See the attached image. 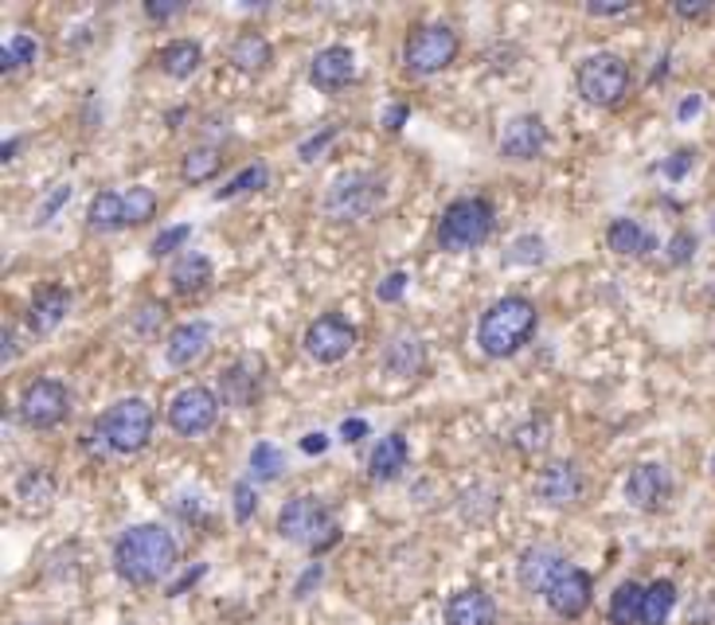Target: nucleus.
I'll return each mask as SVG.
<instances>
[{"label": "nucleus", "mask_w": 715, "mask_h": 625, "mask_svg": "<svg viewBox=\"0 0 715 625\" xmlns=\"http://www.w3.org/2000/svg\"><path fill=\"white\" fill-rule=\"evenodd\" d=\"M384 204V180L376 172H349L325 192V215L332 224H364Z\"/></svg>", "instance_id": "0eeeda50"}, {"label": "nucleus", "mask_w": 715, "mask_h": 625, "mask_svg": "<svg viewBox=\"0 0 715 625\" xmlns=\"http://www.w3.org/2000/svg\"><path fill=\"white\" fill-rule=\"evenodd\" d=\"M177 559H180L177 539L161 524H134L114 544V571L129 587H157V582L177 571Z\"/></svg>", "instance_id": "f257e3e1"}, {"label": "nucleus", "mask_w": 715, "mask_h": 625, "mask_svg": "<svg viewBox=\"0 0 715 625\" xmlns=\"http://www.w3.org/2000/svg\"><path fill=\"white\" fill-rule=\"evenodd\" d=\"M606 247L614 250V254L642 259V254H649V250L657 247V239H652L637 219H614V224L606 227Z\"/></svg>", "instance_id": "b1692460"}, {"label": "nucleus", "mask_w": 715, "mask_h": 625, "mask_svg": "<svg viewBox=\"0 0 715 625\" xmlns=\"http://www.w3.org/2000/svg\"><path fill=\"white\" fill-rule=\"evenodd\" d=\"M672 12L684 20H696V16H704V12H712V0H677Z\"/></svg>", "instance_id": "09e8293b"}, {"label": "nucleus", "mask_w": 715, "mask_h": 625, "mask_svg": "<svg viewBox=\"0 0 715 625\" xmlns=\"http://www.w3.org/2000/svg\"><path fill=\"white\" fill-rule=\"evenodd\" d=\"M504 262L509 266H536V262H544V239H536V235L517 239L509 254H504Z\"/></svg>", "instance_id": "e433bc0d"}, {"label": "nucleus", "mask_w": 715, "mask_h": 625, "mask_svg": "<svg viewBox=\"0 0 715 625\" xmlns=\"http://www.w3.org/2000/svg\"><path fill=\"white\" fill-rule=\"evenodd\" d=\"M321 562H314V567H309V571L302 575V579H297V587H294V594L297 599H305V594H309V587H317V582H321Z\"/></svg>", "instance_id": "8fccbe9b"}, {"label": "nucleus", "mask_w": 715, "mask_h": 625, "mask_svg": "<svg viewBox=\"0 0 715 625\" xmlns=\"http://www.w3.org/2000/svg\"><path fill=\"white\" fill-rule=\"evenodd\" d=\"M672 497V477L661 462H642L629 469L626 477V500L642 512L665 509V500Z\"/></svg>", "instance_id": "ddd939ff"}, {"label": "nucleus", "mask_w": 715, "mask_h": 625, "mask_svg": "<svg viewBox=\"0 0 715 625\" xmlns=\"http://www.w3.org/2000/svg\"><path fill=\"white\" fill-rule=\"evenodd\" d=\"M219 169H224V157H219L215 145H196V149H189L184 152V161H180V177L189 180V184H204V180H212Z\"/></svg>", "instance_id": "7c9ffc66"}, {"label": "nucleus", "mask_w": 715, "mask_h": 625, "mask_svg": "<svg viewBox=\"0 0 715 625\" xmlns=\"http://www.w3.org/2000/svg\"><path fill=\"white\" fill-rule=\"evenodd\" d=\"M254 509H259L254 485L251 481H239V485H235V520H239V524H247V520L254 516Z\"/></svg>", "instance_id": "79ce46f5"}, {"label": "nucleus", "mask_w": 715, "mask_h": 625, "mask_svg": "<svg viewBox=\"0 0 715 625\" xmlns=\"http://www.w3.org/2000/svg\"><path fill=\"white\" fill-rule=\"evenodd\" d=\"M567 567L564 552L559 547H527L524 555H520L517 562V579L520 587L527 590V594H547V587H552L555 579H559V571Z\"/></svg>", "instance_id": "dca6fc26"}, {"label": "nucleus", "mask_w": 715, "mask_h": 625, "mask_svg": "<svg viewBox=\"0 0 715 625\" xmlns=\"http://www.w3.org/2000/svg\"><path fill=\"white\" fill-rule=\"evenodd\" d=\"M642 606H645L642 582H622V587L610 594V622L614 625H642Z\"/></svg>", "instance_id": "c756f323"}, {"label": "nucleus", "mask_w": 715, "mask_h": 625, "mask_svg": "<svg viewBox=\"0 0 715 625\" xmlns=\"http://www.w3.org/2000/svg\"><path fill=\"white\" fill-rule=\"evenodd\" d=\"M200 63H204V47L196 39H172L161 52V71L169 79H192L200 71Z\"/></svg>", "instance_id": "a878e982"}, {"label": "nucleus", "mask_w": 715, "mask_h": 625, "mask_svg": "<svg viewBox=\"0 0 715 625\" xmlns=\"http://www.w3.org/2000/svg\"><path fill=\"white\" fill-rule=\"evenodd\" d=\"M12 356H16V332L4 329L0 332V360H12Z\"/></svg>", "instance_id": "6e6d98bb"}, {"label": "nucleus", "mask_w": 715, "mask_h": 625, "mask_svg": "<svg viewBox=\"0 0 715 625\" xmlns=\"http://www.w3.org/2000/svg\"><path fill=\"white\" fill-rule=\"evenodd\" d=\"M352 79H356V55H352L349 47L329 44L314 55V63H309V82L321 90H340V87H349Z\"/></svg>", "instance_id": "aec40b11"}, {"label": "nucleus", "mask_w": 715, "mask_h": 625, "mask_svg": "<svg viewBox=\"0 0 715 625\" xmlns=\"http://www.w3.org/2000/svg\"><path fill=\"white\" fill-rule=\"evenodd\" d=\"M422 364H427V349H422L419 337H395L391 344H387L384 367L391 375H399V379H411V375H419Z\"/></svg>", "instance_id": "393cba45"}, {"label": "nucleus", "mask_w": 715, "mask_h": 625, "mask_svg": "<svg viewBox=\"0 0 715 625\" xmlns=\"http://www.w3.org/2000/svg\"><path fill=\"white\" fill-rule=\"evenodd\" d=\"M262 395V360L259 356H239L231 367H224V375H219V399L227 402V407H239V411H247V407H254Z\"/></svg>", "instance_id": "4468645a"}, {"label": "nucleus", "mask_w": 715, "mask_h": 625, "mask_svg": "<svg viewBox=\"0 0 715 625\" xmlns=\"http://www.w3.org/2000/svg\"><path fill=\"white\" fill-rule=\"evenodd\" d=\"M544 599H547V606H552V614L575 622V617L587 614L590 602H594V579H590L582 567H571V562H567L564 571H559V579L547 587Z\"/></svg>", "instance_id": "f8f14e48"}, {"label": "nucleus", "mask_w": 715, "mask_h": 625, "mask_svg": "<svg viewBox=\"0 0 715 625\" xmlns=\"http://www.w3.org/2000/svg\"><path fill=\"white\" fill-rule=\"evenodd\" d=\"M575 87L579 94L590 102V106H617V102L629 94V67L622 55L614 52H594L579 63V71H575Z\"/></svg>", "instance_id": "423d86ee"}, {"label": "nucleus", "mask_w": 715, "mask_h": 625, "mask_svg": "<svg viewBox=\"0 0 715 625\" xmlns=\"http://www.w3.org/2000/svg\"><path fill=\"white\" fill-rule=\"evenodd\" d=\"M497 212L485 196H457L454 204H446L439 219V242L450 254H465V250L481 247L492 235Z\"/></svg>", "instance_id": "20e7f679"}, {"label": "nucleus", "mask_w": 715, "mask_h": 625, "mask_svg": "<svg viewBox=\"0 0 715 625\" xmlns=\"http://www.w3.org/2000/svg\"><path fill=\"white\" fill-rule=\"evenodd\" d=\"M52 497H55V481H52V474H44V469H27V474L16 481V500L24 504V509H47V500Z\"/></svg>", "instance_id": "2f4dec72"}, {"label": "nucleus", "mask_w": 715, "mask_h": 625, "mask_svg": "<svg viewBox=\"0 0 715 625\" xmlns=\"http://www.w3.org/2000/svg\"><path fill=\"white\" fill-rule=\"evenodd\" d=\"M212 352V325L207 321H184L164 340V360L172 367H196Z\"/></svg>", "instance_id": "a211bd4d"}, {"label": "nucleus", "mask_w": 715, "mask_h": 625, "mask_svg": "<svg viewBox=\"0 0 715 625\" xmlns=\"http://www.w3.org/2000/svg\"><path fill=\"white\" fill-rule=\"evenodd\" d=\"M71 192L75 188L71 184H55L52 192H47L44 196V204L36 207V227H44V224H52L55 215H59V207L67 204V200H71Z\"/></svg>", "instance_id": "ea45409f"}, {"label": "nucleus", "mask_w": 715, "mask_h": 625, "mask_svg": "<svg viewBox=\"0 0 715 625\" xmlns=\"http://www.w3.org/2000/svg\"><path fill=\"white\" fill-rule=\"evenodd\" d=\"M407 462H411V446H407V438H402V434H384L376 442V450H372V457H367V474H372V481H395V477L407 469Z\"/></svg>", "instance_id": "4be33fe9"}, {"label": "nucleus", "mask_w": 715, "mask_h": 625, "mask_svg": "<svg viewBox=\"0 0 715 625\" xmlns=\"http://www.w3.org/2000/svg\"><path fill=\"white\" fill-rule=\"evenodd\" d=\"M536 497L552 509H567L582 497V474L575 462H547L536 477Z\"/></svg>", "instance_id": "f3484780"}, {"label": "nucleus", "mask_w": 715, "mask_h": 625, "mask_svg": "<svg viewBox=\"0 0 715 625\" xmlns=\"http://www.w3.org/2000/svg\"><path fill=\"white\" fill-rule=\"evenodd\" d=\"M712 227H715V224H712Z\"/></svg>", "instance_id": "680f3d73"}, {"label": "nucleus", "mask_w": 715, "mask_h": 625, "mask_svg": "<svg viewBox=\"0 0 715 625\" xmlns=\"http://www.w3.org/2000/svg\"><path fill=\"white\" fill-rule=\"evenodd\" d=\"M446 625H497V602L481 587L457 590L446 602Z\"/></svg>", "instance_id": "412c9836"}, {"label": "nucleus", "mask_w": 715, "mask_h": 625, "mask_svg": "<svg viewBox=\"0 0 715 625\" xmlns=\"http://www.w3.org/2000/svg\"><path fill=\"white\" fill-rule=\"evenodd\" d=\"M122 204H126V224L129 227H141L149 224L152 215H157V192L145 184H134L122 192Z\"/></svg>", "instance_id": "473e14b6"}, {"label": "nucleus", "mask_w": 715, "mask_h": 625, "mask_svg": "<svg viewBox=\"0 0 715 625\" xmlns=\"http://www.w3.org/2000/svg\"><path fill=\"white\" fill-rule=\"evenodd\" d=\"M407 282H411V277L402 274V270H391V274H387L384 282L376 286V297H379V302H387V305L399 302V297L407 294Z\"/></svg>", "instance_id": "c03bdc74"}, {"label": "nucleus", "mask_w": 715, "mask_h": 625, "mask_svg": "<svg viewBox=\"0 0 715 625\" xmlns=\"http://www.w3.org/2000/svg\"><path fill=\"white\" fill-rule=\"evenodd\" d=\"M712 474H715V457H712Z\"/></svg>", "instance_id": "052dcab7"}, {"label": "nucleus", "mask_w": 715, "mask_h": 625, "mask_svg": "<svg viewBox=\"0 0 715 625\" xmlns=\"http://www.w3.org/2000/svg\"><path fill=\"white\" fill-rule=\"evenodd\" d=\"M270 59H274V52H270V39L266 36H259V32H242V36H235L231 63L239 67V71H247V75L266 71Z\"/></svg>", "instance_id": "bb28decb"}, {"label": "nucleus", "mask_w": 715, "mask_h": 625, "mask_svg": "<svg viewBox=\"0 0 715 625\" xmlns=\"http://www.w3.org/2000/svg\"><path fill=\"white\" fill-rule=\"evenodd\" d=\"M266 180H270V169L266 164H247V169L239 172V177H231L227 180L219 192H215V200H235V196H242V192H259V188H266Z\"/></svg>", "instance_id": "f704fd0d"}, {"label": "nucleus", "mask_w": 715, "mask_h": 625, "mask_svg": "<svg viewBox=\"0 0 715 625\" xmlns=\"http://www.w3.org/2000/svg\"><path fill=\"white\" fill-rule=\"evenodd\" d=\"M629 9H634L629 0H590L587 4L590 16H626Z\"/></svg>", "instance_id": "de8ad7c7"}, {"label": "nucleus", "mask_w": 715, "mask_h": 625, "mask_svg": "<svg viewBox=\"0 0 715 625\" xmlns=\"http://www.w3.org/2000/svg\"><path fill=\"white\" fill-rule=\"evenodd\" d=\"M282 469H286V454H282L274 442H259V446L251 450L254 481H277V477H282Z\"/></svg>", "instance_id": "72a5a7b5"}, {"label": "nucleus", "mask_w": 715, "mask_h": 625, "mask_svg": "<svg viewBox=\"0 0 715 625\" xmlns=\"http://www.w3.org/2000/svg\"><path fill=\"white\" fill-rule=\"evenodd\" d=\"M692 164H696V152H692V149H680V152H672L669 161L661 164V172H665L669 180H684V172H689Z\"/></svg>", "instance_id": "a18cd8bd"}, {"label": "nucleus", "mask_w": 715, "mask_h": 625, "mask_svg": "<svg viewBox=\"0 0 715 625\" xmlns=\"http://www.w3.org/2000/svg\"><path fill=\"white\" fill-rule=\"evenodd\" d=\"M536 325H540V312L527 297L520 294L501 297V302H492L481 312V321H477V344H481V352L489 360L517 356L527 340L536 337Z\"/></svg>", "instance_id": "f03ea898"}, {"label": "nucleus", "mask_w": 715, "mask_h": 625, "mask_svg": "<svg viewBox=\"0 0 715 625\" xmlns=\"http://www.w3.org/2000/svg\"><path fill=\"white\" fill-rule=\"evenodd\" d=\"M692 254H696V235L692 231H677L669 239V262L672 266H684V262H692Z\"/></svg>", "instance_id": "37998d69"}, {"label": "nucleus", "mask_w": 715, "mask_h": 625, "mask_svg": "<svg viewBox=\"0 0 715 625\" xmlns=\"http://www.w3.org/2000/svg\"><path fill=\"white\" fill-rule=\"evenodd\" d=\"M219 395L212 387H184L177 399L169 402V427L184 438H196V434H207V430L219 422Z\"/></svg>", "instance_id": "9d476101"}, {"label": "nucleus", "mask_w": 715, "mask_h": 625, "mask_svg": "<svg viewBox=\"0 0 715 625\" xmlns=\"http://www.w3.org/2000/svg\"><path fill=\"white\" fill-rule=\"evenodd\" d=\"M277 532H282V539L309 547L314 555H325L329 547L340 544L337 516L329 512V504H325V500L309 497V492H305V497L286 500V509L277 512Z\"/></svg>", "instance_id": "7ed1b4c3"}, {"label": "nucleus", "mask_w": 715, "mask_h": 625, "mask_svg": "<svg viewBox=\"0 0 715 625\" xmlns=\"http://www.w3.org/2000/svg\"><path fill=\"white\" fill-rule=\"evenodd\" d=\"M39 55V44L27 32H16V36L9 39V44L0 47V71H16V67H24V63H36Z\"/></svg>", "instance_id": "c9c22d12"}, {"label": "nucleus", "mask_w": 715, "mask_h": 625, "mask_svg": "<svg viewBox=\"0 0 715 625\" xmlns=\"http://www.w3.org/2000/svg\"><path fill=\"white\" fill-rule=\"evenodd\" d=\"M169 282L177 294H200V289L212 282V262L200 250H184L169 270Z\"/></svg>", "instance_id": "5701e85b"}, {"label": "nucleus", "mask_w": 715, "mask_h": 625, "mask_svg": "<svg viewBox=\"0 0 715 625\" xmlns=\"http://www.w3.org/2000/svg\"><path fill=\"white\" fill-rule=\"evenodd\" d=\"M332 137H337V125H325L321 134H314V137H309V141H302V149H297V157H302V161H317V152H321L325 145L332 141Z\"/></svg>", "instance_id": "49530a36"}, {"label": "nucleus", "mask_w": 715, "mask_h": 625, "mask_svg": "<svg viewBox=\"0 0 715 625\" xmlns=\"http://www.w3.org/2000/svg\"><path fill=\"white\" fill-rule=\"evenodd\" d=\"M512 446L524 450V454H536V450H544L547 446V422L544 419H540V422H524V427L512 434Z\"/></svg>", "instance_id": "58836bf2"}, {"label": "nucleus", "mask_w": 715, "mask_h": 625, "mask_svg": "<svg viewBox=\"0 0 715 625\" xmlns=\"http://www.w3.org/2000/svg\"><path fill=\"white\" fill-rule=\"evenodd\" d=\"M547 149V125L540 114H517L501 134V157L509 161H536Z\"/></svg>", "instance_id": "2eb2a0df"}, {"label": "nucleus", "mask_w": 715, "mask_h": 625, "mask_svg": "<svg viewBox=\"0 0 715 625\" xmlns=\"http://www.w3.org/2000/svg\"><path fill=\"white\" fill-rule=\"evenodd\" d=\"M407 117H411V110H407V106H391V110H387V117H384V125L391 129V134H399Z\"/></svg>", "instance_id": "5fc2aeb1"}, {"label": "nucleus", "mask_w": 715, "mask_h": 625, "mask_svg": "<svg viewBox=\"0 0 715 625\" xmlns=\"http://www.w3.org/2000/svg\"><path fill=\"white\" fill-rule=\"evenodd\" d=\"M71 414V395L59 379H36L20 395V419L32 430H52Z\"/></svg>", "instance_id": "1a4fd4ad"}, {"label": "nucleus", "mask_w": 715, "mask_h": 625, "mask_svg": "<svg viewBox=\"0 0 715 625\" xmlns=\"http://www.w3.org/2000/svg\"><path fill=\"white\" fill-rule=\"evenodd\" d=\"M340 438H344V442H360V438H367V422L364 419H344V422H340Z\"/></svg>", "instance_id": "3c124183"}, {"label": "nucleus", "mask_w": 715, "mask_h": 625, "mask_svg": "<svg viewBox=\"0 0 715 625\" xmlns=\"http://www.w3.org/2000/svg\"><path fill=\"white\" fill-rule=\"evenodd\" d=\"M457 47L462 39L450 24H419L402 44V63L411 75H439L457 59Z\"/></svg>", "instance_id": "6e6552de"}, {"label": "nucleus", "mask_w": 715, "mask_h": 625, "mask_svg": "<svg viewBox=\"0 0 715 625\" xmlns=\"http://www.w3.org/2000/svg\"><path fill=\"white\" fill-rule=\"evenodd\" d=\"M677 606V582L657 579L645 587V606H642V625H665Z\"/></svg>", "instance_id": "c85d7f7f"}, {"label": "nucleus", "mask_w": 715, "mask_h": 625, "mask_svg": "<svg viewBox=\"0 0 715 625\" xmlns=\"http://www.w3.org/2000/svg\"><path fill=\"white\" fill-rule=\"evenodd\" d=\"M700 106H704V102H700V94H692V99H684V102H680L677 117H680V122H689L692 114H700Z\"/></svg>", "instance_id": "4d7b16f0"}, {"label": "nucleus", "mask_w": 715, "mask_h": 625, "mask_svg": "<svg viewBox=\"0 0 715 625\" xmlns=\"http://www.w3.org/2000/svg\"><path fill=\"white\" fill-rule=\"evenodd\" d=\"M189 239H192V227L189 224L164 227V231L152 239V254H157V259H161V254H172V250H180Z\"/></svg>", "instance_id": "a19ab883"}, {"label": "nucleus", "mask_w": 715, "mask_h": 625, "mask_svg": "<svg viewBox=\"0 0 715 625\" xmlns=\"http://www.w3.org/2000/svg\"><path fill=\"white\" fill-rule=\"evenodd\" d=\"M356 349V325L344 321L340 312H321L309 329H305V352L317 360V364H340Z\"/></svg>", "instance_id": "9b49d317"}, {"label": "nucleus", "mask_w": 715, "mask_h": 625, "mask_svg": "<svg viewBox=\"0 0 715 625\" xmlns=\"http://www.w3.org/2000/svg\"><path fill=\"white\" fill-rule=\"evenodd\" d=\"M302 450L305 454H325V450H329V434H321V430H317V434H305Z\"/></svg>", "instance_id": "864d4df0"}, {"label": "nucleus", "mask_w": 715, "mask_h": 625, "mask_svg": "<svg viewBox=\"0 0 715 625\" xmlns=\"http://www.w3.org/2000/svg\"><path fill=\"white\" fill-rule=\"evenodd\" d=\"M200 575H204V567H196V571H189V575H184V579H180V582H172V587H169V594H172V599H177V594H184V590H189L192 582L200 579Z\"/></svg>", "instance_id": "13d9d810"}, {"label": "nucleus", "mask_w": 715, "mask_h": 625, "mask_svg": "<svg viewBox=\"0 0 715 625\" xmlns=\"http://www.w3.org/2000/svg\"><path fill=\"white\" fill-rule=\"evenodd\" d=\"M20 152V137H12V141H4L0 145V161H12V157H16Z\"/></svg>", "instance_id": "bf43d9fd"}, {"label": "nucleus", "mask_w": 715, "mask_h": 625, "mask_svg": "<svg viewBox=\"0 0 715 625\" xmlns=\"http://www.w3.org/2000/svg\"><path fill=\"white\" fill-rule=\"evenodd\" d=\"M87 224L94 231H122L126 224V204H122V192H99L87 207Z\"/></svg>", "instance_id": "cd10ccee"}, {"label": "nucleus", "mask_w": 715, "mask_h": 625, "mask_svg": "<svg viewBox=\"0 0 715 625\" xmlns=\"http://www.w3.org/2000/svg\"><path fill=\"white\" fill-rule=\"evenodd\" d=\"M164 317H169V305L164 302H141V309L134 312V329L141 332V337H149V332L161 329Z\"/></svg>", "instance_id": "4c0bfd02"}, {"label": "nucleus", "mask_w": 715, "mask_h": 625, "mask_svg": "<svg viewBox=\"0 0 715 625\" xmlns=\"http://www.w3.org/2000/svg\"><path fill=\"white\" fill-rule=\"evenodd\" d=\"M180 9H184V4H161V0H149V4H145V16H149V20H169V16H177Z\"/></svg>", "instance_id": "603ef678"}, {"label": "nucleus", "mask_w": 715, "mask_h": 625, "mask_svg": "<svg viewBox=\"0 0 715 625\" xmlns=\"http://www.w3.org/2000/svg\"><path fill=\"white\" fill-rule=\"evenodd\" d=\"M152 427H157V411L145 399H117L99 419L102 442L117 454H141L149 446Z\"/></svg>", "instance_id": "39448f33"}, {"label": "nucleus", "mask_w": 715, "mask_h": 625, "mask_svg": "<svg viewBox=\"0 0 715 625\" xmlns=\"http://www.w3.org/2000/svg\"><path fill=\"white\" fill-rule=\"evenodd\" d=\"M71 312V289L59 286V282H47L32 294V305H27V329L36 337H47L64 325V317Z\"/></svg>", "instance_id": "6ab92c4d"}]
</instances>
